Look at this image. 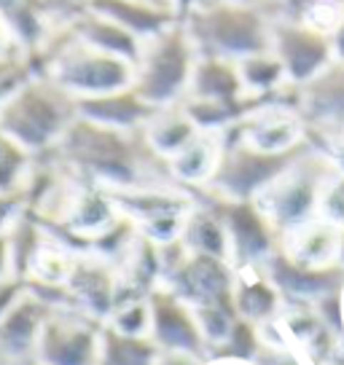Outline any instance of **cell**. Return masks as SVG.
<instances>
[{"label": "cell", "instance_id": "6da1fadb", "mask_svg": "<svg viewBox=\"0 0 344 365\" xmlns=\"http://www.w3.org/2000/svg\"><path fill=\"white\" fill-rule=\"evenodd\" d=\"M49 164L73 172L84 185L103 188L108 194L138 188H172L167 161L151 150L140 132H118L79 118L65 129L59 143L46 150Z\"/></svg>", "mask_w": 344, "mask_h": 365}, {"label": "cell", "instance_id": "7a4b0ae2", "mask_svg": "<svg viewBox=\"0 0 344 365\" xmlns=\"http://www.w3.org/2000/svg\"><path fill=\"white\" fill-rule=\"evenodd\" d=\"M35 59L41 76L57 83L73 100L105 97L132 89L135 83V68L129 62L81 43L70 27L51 30L44 48L35 51Z\"/></svg>", "mask_w": 344, "mask_h": 365}, {"label": "cell", "instance_id": "3957f363", "mask_svg": "<svg viewBox=\"0 0 344 365\" xmlns=\"http://www.w3.org/2000/svg\"><path fill=\"white\" fill-rule=\"evenodd\" d=\"M76 121V100L46 76H30L0 103V132L33 156L46 153Z\"/></svg>", "mask_w": 344, "mask_h": 365}, {"label": "cell", "instance_id": "277c9868", "mask_svg": "<svg viewBox=\"0 0 344 365\" xmlns=\"http://www.w3.org/2000/svg\"><path fill=\"white\" fill-rule=\"evenodd\" d=\"M196 48V57L242 62L272 51V16L258 6L205 3L181 19Z\"/></svg>", "mask_w": 344, "mask_h": 365}, {"label": "cell", "instance_id": "5b68a950", "mask_svg": "<svg viewBox=\"0 0 344 365\" xmlns=\"http://www.w3.org/2000/svg\"><path fill=\"white\" fill-rule=\"evenodd\" d=\"M196 48L181 22L143 43L132 89L156 110L181 105L188 94Z\"/></svg>", "mask_w": 344, "mask_h": 365}, {"label": "cell", "instance_id": "8992f818", "mask_svg": "<svg viewBox=\"0 0 344 365\" xmlns=\"http://www.w3.org/2000/svg\"><path fill=\"white\" fill-rule=\"evenodd\" d=\"M331 175H336L331 159L312 148L310 143V148L304 150L275 182H269L264 191L253 199V205L269 217V223L283 237L285 231L318 215L323 185L328 182Z\"/></svg>", "mask_w": 344, "mask_h": 365}, {"label": "cell", "instance_id": "52a82bcc", "mask_svg": "<svg viewBox=\"0 0 344 365\" xmlns=\"http://www.w3.org/2000/svg\"><path fill=\"white\" fill-rule=\"evenodd\" d=\"M307 148H310V140L304 137V143L288 153H261L240 140L221 135L218 167H216L213 180L205 185V191L218 199H229V202H253Z\"/></svg>", "mask_w": 344, "mask_h": 365}, {"label": "cell", "instance_id": "ba28073f", "mask_svg": "<svg viewBox=\"0 0 344 365\" xmlns=\"http://www.w3.org/2000/svg\"><path fill=\"white\" fill-rule=\"evenodd\" d=\"M207 205L218 212L221 223L229 237V261L234 269H253L280 247V234L269 217L253 202H229L205 191Z\"/></svg>", "mask_w": 344, "mask_h": 365}, {"label": "cell", "instance_id": "9c48e42d", "mask_svg": "<svg viewBox=\"0 0 344 365\" xmlns=\"http://www.w3.org/2000/svg\"><path fill=\"white\" fill-rule=\"evenodd\" d=\"M272 54L280 59L290 86H307L333 65L331 38L290 19L272 22Z\"/></svg>", "mask_w": 344, "mask_h": 365}, {"label": "cell", "instance_id": "30bf717a", "mask_svg": "<svg viewBox=\"0 0 344 365\" xmlns=\"http://www.w3.org/2000/svg\"><path fill=\"white\" fill-rule=\"evenodd\" d=\"M100 331L86 314L54 312L38 336L33 357L44 365H97Z\"/></svg>", "mask_w": 344, "mask_h": 365}, {"label": "cell", "instance_id": "8fae6325", "mask_svg": "<svg viewBox=\"0 0 344 365\" xmlns=\"http://www.w3.org/2000/svg\"><path fill=\"white\" fill-rule=\"evenodd\" d=\"M164 279L172 293L183 298L188 307H234L237 269L231 266V261L188 252L172 272L164 274Z\"/></svg>", "mask_w": 344, "mask_h": 365}, {"label": "cell", "instance_id": "7c38bea8", "mask_svg": "<svg viewBox=\"0 0 344 365\" xmlns=\"http://www.w3.org/2000/svg\"><path fill=\"white\" fill-rule=\"evenodd\" d=\"M261 272H264V277L277 287V293L285 298L288 304L315 307L323 298L344 290L342 263L312 269V266H301V263L290 261L280 247L261 263Z\"/></svg>", "mask_w": 344, "mask_h": 365}, {"label": "cell", "instance_id": "4fadbf2b", "mask_svg": "<svg viewBox=\"0 0 344 365\" xmlns=\"http://www.w3.org/2000/svg\"><path fill=\"white\" fill-rule=\"evenodd\" d=\"M148 339L161 352H186L202 360L205 339L196 325L194 309L178 298L170 287H153L148 293Z\"/></svg>", "mask_w": 344, "mask_h": 365}, {"label": "cell", "instance_id": "5bb4252c", "mask_svg": "<svg viewBox=\"0 0 344 365\" xmlns=\"http://www.w3.org/2000/svg\"><path fill=\"white\" fill-rule=\"evenodd\" d=\"M70 296V307L79 309L81 314L92 319H100L111 314L116 307V277L105 261L79 258L70 266V274L65 279Z\"/></svg>", "mask_w": 344, "mask_h": 365}, {"label": "cell", "instance_id": "9a60e30c", "mask_svg": "<svg viewBox=\"0 0 344 365\" xmlns=\"http://www.w3.org/2000/svg\"><path fill=\"white\" fill-rule=\"evenodd\" d=\"M76 115L118 132H140L156 115V108L146 103L135 89H124L105 97L76 100Z\"/></svg>", "mask_w": 344, "mask_h": 365}, {"label": "cell", "instance_id": "2e32d148", "mask_svg": "<svg viewBox=\"0 0 344 365\" xmlns=\"http://www.w3.org/2000/svg\"><path fill=\"white\" fill-rule=\"evenodd\" d=\"M339 247H342V228H336L318 215L280 237V250L285 252L290 261L312 266V269L336 266Z\"/></svg>", "mask_w": 344, "mask_h": 365}, {"label": "cell", "instance_id": "e0dca14e", "mask_svg": "<svg viewBox=\"0 0 344 365\" xmlns=\"http://www.w3.org/2000/svg\"><path fill=\"white\" fill-rule=\"evenodd\" d=\"M57 309H51L44 304L41 298L24 293L16 304H14L3 317H0V352L6 357H22L27 360V354H35V344L38 336L44 331L46 319L54 314Z\"/></svg>", "mask_w": 344, "mask_h": 365}, {"label": "cell", "instance_id": "ac0fdd59", "mask_svg": "<svg viewBox=\"0 0 344 365\" xmlns=\"http://www.w3.org/2000/svg\"><path fill=\"white\" fill-rule=\"evenodd\" d=\"M86 11L111 19L118 27L129 30L135 38H140L143 43L181 22L170 9H156L140 0H89Z\"/></svg>", "mask_w": 344, "mask_h": 365}, {"label": "cell", "instance_id": "d6986e66", "mask_svg": "<svg viewBox=\"0 0 344 365\" xmlns=\"http://www.w3.org/2000/svg\"><path fill=\"white\" fill-rule=\"evenodd\" d=\"M234 312L237 317L248 319L253 325H264L283 312V296L261 272V266L237 269L234 285Z\"/></svg>", "mask_w": 344, "mask_h": 365}, {"label": "cell", "instance_id": "ffe728a7", "mask_svg": "<svg viewBox=\"0 0 344 365\" xmlns=\"http://www.w3.org/2000/svg\"><path fill=\"white\" fill-rule=\"evenodd\" d=\"M221 159V135L213 132H199V135L178 150L172 159H167V170L175 185H194V188H205L213 180L216 167Z\"/></svg>", "mask_w": 344, "mask_h": 365}, {"label": "cell", "instance_id": "44dd1931", "mask_svg": "<svg viewBox=\"0 0 344 365\" xmlns=\"http://www.w3.org/2000/svg\"><path fill=\"white\" fill-rule=\"evenodd\" d=\"M68 27L73 30V35L79 38L81 43L92 46L97 51H105V54H111V57L124 59L132 68L138 65L140 51H143V41L135 38V35L129 33V30H124V27H118L116 22H111V19L86 11L73 24H68Z\"/></svg>", "mask_w": 344, "mask_h": 365}, {"label": "cell", "instance_id": "7402d4cb", "mask_svg": "<svg viewBox=\"0 0 344 365\" xmlns=\"http://www.w3.org/2000/svg\"><path fill=\"white\" fill-rule=\"evenodd\" d=\"M242 97H245V89H242L237 62L218 57H196L186 100L231 103V100H242Z\"/></svg>", "mask_w": 344, "mask_h": 365}, {"label": "cell", "instance_id": "603a6c76", "mask_svg": "<svg viewBox=\"0 0 344 365\" xmlns=\"http://www.w3.org/2000/svg\"><path fill=\"white\" fill-rule=\"evenodd\" d=\"M181 242H183L186 250L194 252V255H213V258L229 261V237H226V228L221 223L218 212L207 205V202H196L194 210L188 212Z\"/></svg>", "mask_w": 344, "mask_h": 365}, {"label": "cell", "instance_id": "cb8c5ba5", "mask_svg": "<svg viewBox=\"0 0 344 365\" xmlns=\"http://www.w3.org/2000/svg\"><path fill=\"white\" fill-rule=\"evenodd\" d=\"M143 135L148 140L151 150L167 161V159H172L178 150H183L186 145L199 135V129H196L194 121L183 113L181 105H172V108L156 110V115H153L148 124H146V129H143Z\"/></svg>", "mask_w": 344, "mask_h": 365}, {"label": "cell", "instance_id": "d4e9b609", "mask_svg": "<svg viewBox=\"0 0 344 365\" xmlns=\"http://www.w3.org/2000/svg\"><path fill=\"white\" fill-rule=\"evenodd\" d=\"M159 346L148 336H124L105 325L100 331V360L97 365H156Z\"/></svg>", "mask_w": 344, "mask_h": 365}, {"label": "cell", "instance_id": "484cf974", "mask_svg": "<svg viewBox=\"0 0 344 365\" xmlns=\"http://www.w3.org/2000/svg\"><path fill=\"white\" fill-rule=\"evenodd\" d=\"M237 70H240L245 94H253V97H269L288 83L285 70L272 51L242 59V62H237Z\"/></svg>", "mask_w": 344, "mask_h": 365}, {"label": "cell", "instance_id": "4316f807", "mask_svg": "<svg viewBox=\"0 0 344 365\" xmlns=\"http://www.w3.org/2000/svg\"><path fill=\"white\" fill-rule=\"evenodd\" d=\"M33 172V153L0 132V194H22Z\"/></svg>", "mask_w": 344, "mask_h": 365}, {"label": "cell", "instance_id": "83f0119b", "mask_svg": "<svg viewBox=\"0 0 344 365\" xmlns=\"http://www.w3.org/2000/svg\"><path fill=\"white\" fill-rule=\"evenodd\" d=\"M148 304L146 301H132V304H121L111 312V328L124 336H146L148 333Z\"/></svg>", "mask_w": 344, "mask_h": 365}, {"label": "cell", "instance_id": "f1b7e54d", "mask_svg": "<svg viewBox=\"0 0 344 365\" xmlns=\"http://www.w3.org/2000/svg\"><path fill=\"white\" fill-rule=\"evenodd\" d=\"M318 217L333 223L336 228H344V172H336L323 185Z\"/></svg>", "mask_w": 344, "mask_h": 365}, {"label": "cell", "instance_id": "f546056e", "mask_svg": "<svg viewBox=\"0 0 344 365\" xmlns=\"http://www.w3.org/2000/svg\"><path fill=\"white\" fill-rule=\"evenodd\" d=\"M253 365H310V363L293 346H288V344H280V346L261 344V349L256 354Z\"/></svg>", "mask_w": 344, "mask_h": 365}, {"label": "cell", "instance_id": "4dcf8cb0", "mask_svg": "<svg viewBox=\"0 0 344 365\" xmlns=\"http://www.w3.org/2000/svg\"><path fill=\"white\" fill-rule=\"evenodd\" d=\"M27 202L22 194H0V234H9V228L24 215Z\"/></svg>", "mask_w": 344, "mask_h": 365}, {"label": "cell", "instance_id": "1f68e13d", "mask_svg": "<svg viewBox=\"0 0 344 365\" xmlns=\"http://www.w3.org/2000/svg\"><path fill=\"white\" fill-rule=\"evenodd\" d=\"M24 293H27V282H24L22 277L9 274L6 279H0V317H3Z\"/></svg>", "mask_w": 344, "mask_h": 365}, {"label": "cell", "instance_id": "d6a6232c", "mask_svg": "<svg viewBox=\"0 0 344 365\" xmlns=\"http://www.w3.org/2000/svg\"><path fill=\"white\" fill-rule=\"evenodd\" d=\"M156 365H205L199 357L194 354H186V352H161L156 357Z\"/></svg>", "mask_w": 344, "mask_h": 365}, {"label": "cell", "instance_id": "836d02e7", "mask_svg": "<svg viewBox=\"0 0 344 365\" xmlns=\"http://www.w3.org/2000/svg\"><path fill=\"white\" fill-rule=\"evenodd\" d=\"M0 57H24V51L14 43L11 33L6 30V24L0 22Z\"/></svg>", "mask_w": 344, "mask_h": 365}, {"label": "cell", "instance_id": "e575fe53", "mask_svg": "<svg viewBox=\"0 0 344 365\" xmlns=\"http://www.w3.org/2000/svg\"><path fill=\"white\" fill-rule=\"evenodd\" d=\"M205 3H210V0H170V9L178 19H186L188 14L196 11V9H202Z\"/></svg>", "mask_w": 344, "mask_h": 365}, {"label": "cell", "instance_id": "d590c367", "mask_svg": "<svg viewBox=\"0 0 344 365\" xmlns=\"http://www.w3.org/2000/svg\"><path fill=\"white\" fill-rule=\"evenodd\" d=\"M11 274V245L9 234H0V279H6Z\"/></svg>", "mask_w": 344, "mask_h": 365}, {"label": "cell", "instance_id": "8d00e7d4", "mask_svg": "<svg viewBox=\"0 0 344 365\" xmlns=\"http://www.w3.org/2000/svg\"><path fill=\"white\" fill-rule=\"evenodd\" d=\"M210 3H231V6H258V9H264L269 16H272V22L277 19V9L272 6V0H210Z\"/></svg>", "mask_w": 344, "mask_h": 365}, {"label": "cell", "instance_id": "74e56055", "mask_svg": "<svg viewBox=\"0 0 344 365\" xmlns=\"http://www.w3.org/2000/svg\"><path fill=\"white\" fill-rule=\"evenodd\" d=\"M331 48H333V62H344V19H342V24L333 30Z\"/></svg>", "mask_w": 344, "mask_h": 365}, {"label": "cell", "instance_id": "f35d334b", "mask_svg": "<svg viewBox=\"0 0 344 365\" xmlns=\"http://www.w3.org/2000/svg\"><path fill=\"white\" fill-rule=\"evenodd\" d=\"M30 76H33V73H19V76H14V78L0 81V103H3V100H6V97H9L19 83H24V81L30 78Z\"/></svg>", "mask_w": 344, "mask_h": 365}, {"label": "cell", "instance_id": "ab89813d", "mask_svg": "<svg viewBox=\"0 0 344 365\" xmlns=\"http://www.w3.org/2000/svg\"><path fill=\"white\" fill-rule=\"evenodd\" d=\"M323 365H344V341L339 344V346H336V352H333L331 357H328V360H325Z\"/></svg>", "mask_w": 344, "mask_h": 365}, {"label": "cell", "instance_id": "60d3db41", "mask_svg": "<svg viewBox=\"0 0 344 365\" xmlns=\"http://www.w3.org/2000/svg\"><path fill=\"white\" fill-rule=\"evenodd\" d=\"M140 3H148V6H156V9H170V0H140Z\"/></svg>", "mask_w": 344, "mask_h": 365}, {"label": "cell", "instance_id": "b9f144b4", "mask_svg": "<svg viewBox=\"0 0 344 365\" xmlns=\"http://www.w3.org/2000/svg\"><path fill=\"white\" fill-rule=\"evenodd\" d=\"M339 263L344 266V228H342V247H339Z\"/></svg>", "mask_w": 344, "mask_h": 365}, {"label": "cell", "instance_id": "7bdbcfd3", "mask_svg": "<svg viewBox=\"0 0 344 365\" xmlns=\"http://www.w3.org/2000/svg\"><path fill=\"white\" fill-rule=\"evenodd\" d=\"M22 365H44L41 360H35V357H27V360H22Z\"/></svg>", "mask_w": 344, "mask_h": 365}, {"label": "cell", "instance_id": "ee69618b", "mask_svg": "<svg viewBox=\"0 0 344 365\" xmlns=\"http://www.w3.org/2000/svg\"><path fill=\"white\" fill-rule=\"evenodd\" d=\"M342 312H344V290H342Z\"/></svg>", "mask_w": 344, "mask_h": 365}, {"label": "cell", "instance_id": "f6af8a7d", "mask_svg": "<svg viewBox=\"0 0 344 365\" xmlns=\"http://www.w3.org/2000/svg\"><path fill=\"white\" fill-rule=\"evenodd\" d=\"M210 365H229V363H210Z\"/></svg>", "mask_w": 344, "mask_h": 365}]
</instances>
